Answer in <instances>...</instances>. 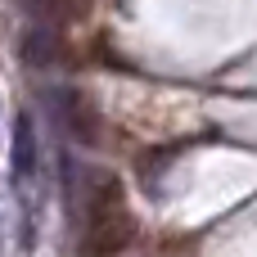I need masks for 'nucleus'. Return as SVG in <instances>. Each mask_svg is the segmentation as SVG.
<instances>
[{
    "label": "nucleus",
    "mask_w": 257,
    "mask_h": 257,
    "mask_svg": "<svg viewBox=\"0 0 257 257\" xmlns=\"http://www.w3.org/2000/svg\"><path fill=\"white\" fill-rule=\"evenodd\" d=\"M136 239V217L126 208V190L117 176H99L86 199V230H81V257H117Z\"/></svg>",
    "instance_id": "obj_1"
}]
</instances>
